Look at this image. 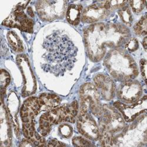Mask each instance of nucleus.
Listing matches in <instances>:
<instances>
[{
	"mask_svg": "<svg viewBox=\"0 0 147 147\" xmlns=\"http://www.w3.org/2000/svg\"><path fill=\"white\" fill-rule=\"evenodd\" d=\"M43 48L44 71L60 76L74 65L77 49L67 35L57 32L50 35L44 41Z\"/></svg>",
	"mask_w": 147,
	"mask_h": 147,
	"instance_id": "f257e3e1",
	"label": "nucleus"
},
{
	"mask_svg": "<svg viewBox=\"0 0 147 147\" xmlns=\"http://www.w3.org/2000/svg\"><path fill=\"white\" fill-rule=\"evenodd\" d=\"M128 37L127 29L120 25L98 23L93 24L84 32L85 45L90 58L101 59L107 48H118Z\"/></svg>",
	"mask_w": 147,
	"mask_h": 147,
	"instance_id": "f03ea898",
	"label": "nucleus"
},
{
	"mask_svg": "<svg viewBox=\"0 0 147 147\" xmlns=\"http://www.w3.org/2000/svg\"><path fill=\"white\" fill-rule=\"evenodd\" d=\"M104 65L114 78L122 81L132 80L138 74L134 60L125 51L120 49L115 48L107 53Z\"/></svg>",
	"mask_w": 147,
	"mask_h": 147,
	"instance_id": "7ed1b4c3",
	"label": "nucleus"
},
{
	"mask_svg": "<svg viewBox=\"0 0 147 147\" xmlns=\"http://www.w3.org/2000/svg\"><path fill=\"white\" fill-rule=\"evenodd\" d=\"M99 121V138L103 146L113 145L124 128V119L116 109L108 106L102 107Z\"/></svg>",
	"mask_w": 147,
	"mask_h": 147,
	"instance_id": "20e7f679",
	"label": "nucleus"
},
{
	"mask_svg": "<svg viewBox=\"0 0 147 147\" xmlns=\"http://www.w3.org/2000/svg\"><path fill=\"white\" fill-rule=\"evenodd\" d=\"M78 113V104L74 101L71 104L56 108L41 115L40 119V132L45 136L50 131L53 125L63 122L74 123Z\"/></svg>",
	"mask_w": 147,
	"mask_h": 147,
	"instance_id": "39448f33",
	"label": "nucleus"
},
{
	"mask_svg": "<svg viewBox=\"0 0 147 147\" xmlns=\"http://www.w3.org/2000/svg\"><path fill=\"white\" fill-rule=\"evenodd\" d=\"M41 110L39 98L36 97L29 98L24 101L20 111L23 122V132L26 138H31L35 135L34 119Z\"/></svg>",
	"mask_w": 147,
	"mask_h": 147,
	"instance_id": "423d86ee",
	"label": "nucleus"
},
{
	"mask_svg": "<svg viewBox=\"0 0 147 147\" xmlns=\"http://www.w3.org/2000/svg\"><path fill=\"white\" fill-rule=\"evenodd\" d=\"M80 113H87L90 110L94 115L100 116L102 107L100 105L99 92L94 85L89 83L82 85L80 90Z\"/></svg>",
	"mask_w": 147,
	"mask_h": 147,
	"instance_id": "0eeeda50",
	"label": "nucleus"
},
{
	"mask_svg": "<svg viewBox=\"0 0 147 147\" xmlns=\"http://www.w3.org/2000/svg\"><path fill=\"white\" fill-rule=\"evenodd\" d=\"M65 1H40L36 5L39 16L44 20L53 21L64 17L67 11Z\"/></svg>",
	"mask_w": 147,
	"mask_h": 147,
	"instance_id": "6e6552de",
	"label": "nucleus"
},
{
	"mask_svg": "<svg viewBox=\"0 0 147 147\" xmlns=\"http://www.w3.org/2000/svg\"><path fill=\"white\" fill-rule=\"evenodd\" d=\"M142 92L140 84L132 80L123 81L117 90L119 98L127 103L137 101L141 97Z\"/></svg>",
	"mask_w": 147,
	"mask_h": 147,
	"instance_id": "1a4fd4ad",
	"label": "nucleus"
},
{
	"mask_svg": "<svg viewBox=\"0 0 147 147\" xmlns=\"http://www.w3.org/2000/svg\"><path fill=\"white\" fill-rule=\"evenodd\" d=\"M77 128L85 137L91 140H97L99 138V128L88 112L80 113L77 120Z\"/></svg>",
	"mask_w": 147,
	"mask_h": 147,
	"instance_id": "9d476101",
	"label": "nucleus"
},
{
	"mask_svg": "<svg viewBox=\"0 0 147 147\" xmlns=\"http://www.w3.org/2000/svg\"><path fill=\"white\" fill-rule=\"evenodd\" d=\"M3 25L31 33L33 31L34 22L22 9H16L3 21Z\"/></svg>",
	"mask_w": 147,
	"mask_h": 147,
	"instance_id": "9b49d317",
	"label": "nucleus"
},
{
	"mask_svg": "<svg viewBox=\"0 0 147 147\" xmlns=\"http://www.w3.org/2000/svg\"><path fill=\"white\" fill-rule=\"evenodd\" d=\"M114 105L121 112L124 119L127 122H130L146 111V96H145L141 100L131 105H127L119 102H116Z\"/></svg>",
	"mask_w": 147,
	"mask_h": 147,
	"instance_id": "f8f14e48",
	"label": "nucleus"
},
{
	"mask_svg": "<svg viewBox=\"0 0 147 147\" xmlns=\"http://www.w3.org/2000/svg\"><path fill=\"white\" fill-rule=\"evenodd\" d=\"M109 11L104 7L103 1H101L85 9L83 11L81 19L83 21L88 23L96 22L105 18Z\"/></svg>",
	"mask_w": 147,
	"mask_h": 147,
	"instance_id": "ddd939ff",
	"label": "nucleus"
},
{
	"mask_svg": "<svg viewBox=\"0 0 147 147\" xmlns=\"http://www.w3.org/2000/svg\"><path fill=\"white\" fill-rule=\"evenodd\" d=\"M96 89L107 100H111L115 92V84L109 77L102 74L96 76L94 78Z\"/></svg>",
	"mask_w": 147,
	"mask_h": 147,
	"instance_id": "4468645a",
	"label": "nucleus"
},
{
	"mask_svg": "<svg viewBox=\"0 0 147 147\" xmlns=\"http://www.w3.org/2000/svg\"><path fill=\"white\" fill-rule=\"evenodd\" d=\"M38 98L41 105V110L44 111H50L56 108L61 102L59 97L54 94H43Z\"/></svg>",
	"mask_w": 147,
	"mask_h": 147,
	"instance_id": "2eb2a0df",
	"label": "nucleus"
},
{
	"mask_svg": "<svg viewBox=\"0 0 147 147\" xmlns=\"http://www.w3.org/2000/svg\"><path fill=\"white\" fill-rule=\"evenodd\" d=\"M82 7L79 4H71L67 10V21L72 25H77L79 23Z\"/></svg>",
	"mask_w": 147,
	"mask_h": 147,
	"instance_id": "dca6fc26",
	"label": "nucleus"
},
{
	"mask_svg": "<svg viewBox=\"0 0 147 147\" xmlns=\"http://www.w3.org/2000/svg\"><path fill=\"white\" fill-rule=\"evenodd\" d=\"M7 37L9 44L14 51L17 53H20L24 50L22 42L16 33L12 31L9 32L7 35Z\"/></svg>",
	"mask_w": 147,
	"mask_h": 147,
	"instance_id": "f3484780",
	"label": "nucleus"
},
{
	"mask_svg": "<svg viewBox=\"0 0 147 147\" xmlns=\"http://www.w3.org/2000/svg\"><path fill=\"white\" fill-rule=\"evenodd\" d=\"M134 30L137 35H145L146 34V16L142 18L134 26Z\"/></svg>",
	"mask_w": 147,
	"mask_h": 147,
	"instance_id": "a211bd4d",
	"label": "nucleus"
},
{
	"mask_svg": "<svg viewBox=\"0 0 147 147\" xmlns=\"http://www.w3.org/2000/svg\"><path fill=\"white\" fill-rule=\"evenodd\" d=\"M118 13L122 20L127 24L130 25L132 21V17L129 9L128 7L123 8L119 11Z\"/></svg>",
	"mask_w": 147,
	"mask_h": 147,
	"instance_id": "6ab92c4d",
	"label": "nucleus"
},
{
	"mask_svg": "<svg viewBox=\"0 0 147 147\" xmlns=\"http://www.w3.org/2000/svg\"><path fill=\"white\" fill-rule=\"evenodd\" d=\"M134 12L138 13L141 12L145 5L146 1H131L129 2Z\"/></svg>",
	"mask_w": 147,
	"mask_h": 147,
	"instance_id": "aec40b11",
	"label": "nucleus"
},
{
	"mask_svg": "<svg viewBox=\"0 0 147 147\" xmlns=\"http://www.w3.org/2000/svg\"><path fill=\"white\" fill-rule=\"evenodd\" d=\"M10 81V77L8 73L5 70H1V91H3L8 85Z\"/></svg>",
	"mask_w": 147,
	"mask_h": 147,
	"instance_id": "412c9836",
	"label": "nucleus"
},
{
	"mask_svg": "<svg viewBox=\"0 0 147 147\" xmlns=\"http://www.w3.org/2000/svg\"><path fill=\"white\" fill-rule=\"evenodd\" d=\"M59 132L64 137H69L72 133V128L68 124H63L59 127Z\"/></svg>",
	"mask_w": 147,
	"mask_h": 147,
	"instance_id": "4be33fe9",
	"label": "nucleus"
},
{
	"mask_svg": "<svg viewBox=\"0 0 147 147\" xmlns=\"http://www.w3.org/2000/svg\"><path fill=\"white\" fill-rule=\"evenodd\" d=\"M73 144L75 146H92L90 141L82 137H76L73 139Z\"/></svg>",
	"mask_w": 147,
	"mask_h": 147,
	"instance_id": "5701e85b",
	"label": "nucleus"
},
{
	"mask_svg": "<svg viewBox=\"0 0 147 147\" xmlns=\"http://www.w3.org/2000/svg\"><path fill=\"white\" fill-rule=\"evenodd\" d=\"M126 47L128 50L131 51H134L136 50L138 47V41L135 38H132L128 42Z\"/></svg>",
	"mask_w": 147,
	"mask_h": 147,
	"instance_id": "b1692460",
	"label": "nucleus"
},
{
	"mask_svg": "<svg viewBox=\"0 0 147 147\" xmlns=\"http://www.w3.org/2000/svg\"><path fill=\"white\" fill-rule=\"evenodd\" d=\"M140 66H141V71L142 73V76L146 81V61L145 59H143L140 62Z\"/></svg>",
	"mask_w": 147,
	"mask_h": 147,
	"instance_id": "393cba45",
	"label": "nucleus"
},
{
	"mask_svg": "<svg viewBox=\"0 0 147 147\" xmlns=\"http://www.w3.org/2000/svg\"><path fill=\"white\" fill-rule=\"evenodd\" d=\"M65 145L61 143L60 142L57 141V140H51L50 141V142H48V146H65Z\"/></svg>",
	"mask_w": 147,
	"mask_h": 147,
	"instance_id": "a878e982",
	"label": "nucleus"
},
{
	"mask_svg": "<svg viewBox=\"0 0 147 147\" xmlns=\"http://www.w3.org/2000/svg\"><path fill=\"white\" fill-rule=\"evenodd\" d=\"M28 13L29 14V15L31 16V17H34V13H33V11L31 9V8L29 7L28 8Z\"/></svg>",
	"mask_w": 147,
	"mask_h": 147,
	"instance_id": "bb28decb",
	"label": "nucleus"
},
{
	"mask_svg": "<svg viewBox=\"0 0 147 147\" xmlns=\"http://www.w3.org/2000/svg\"><path fill=\"white\" fill-rule=\"evenodd\" d=\"M142 44H143V46H144V48L146 50V37H145V38L144 39Z\"/></svg>",
	"mask_w": 147,
	"mask_h": 147,
	"instance_id": "cd10ccee",
	"label": "nucleus"
}]
</instances>
